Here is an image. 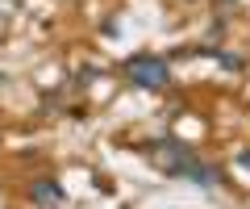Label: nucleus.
Here are the masks:
<instances>
[{
    "mask_svg": "<svg viewBox=\"0 0 250 209\" xmlns=\"http://www.w3.org/2000/svg\"><path fill=\"white\" fill-rule=\"evenodd\" d=\"M129 80H138V84H163L167 80V67L163 63H154V59H138V63H129Z\"/></svg>",
    "mask_w": 250,
    "mask_h": 209,
    "instance_id": "1",
    "label": "nucleus"
},
{
    "mask_svg": "<svg viewBox=\"0 0 250 209\" xmlns=\"http://www.w3.org/2000/svg\"><path fill=\"white\" fill-rule=\"evenodd\" d=\"M34 197H38V205H54L59 188H54V184H34Z\"/></svg>",
    "mask_w": 250,
    "mask_h": 209,
    "instance_id": "2",
    "label": "nucleus"
}]
</instances>
